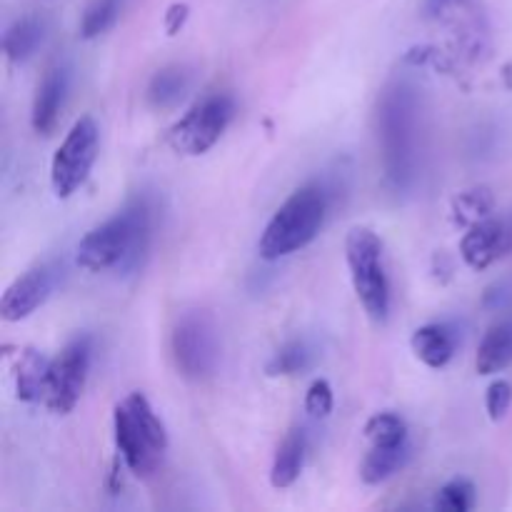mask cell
I'll list each match as a JSON object with an SVG mask.
<instances>
[{
  "mask_svg": "<svg viewBox=\"0 0 512 512\" xmlns=\"http://www.w3.org/2000/svg\"><path fill=\"white\" fill-rule=\"evenodd\" d=\"M235 118V100L228 93H208L175 120L168 130V143L180 155H203L223 138Z\"/></svg>",
  "mask_w": 512,
  "mask_h": 512,
  "instance_id": "5",
  "label": "cell"
},
{
  "mask_svg": "<svg viewBox=\"0 0 512 512\" xmlns=\"http://www.w3.org/2000/svg\"><path fill=\"white\" fill-rule=\"evenodd\" d=\"M190 5L188 3H173L168 10H165V33L178 35L183 30V25L188 23Z\"/></svg>",
  "mask_w": 512,
  "mask_h": 512,
  "instance_id": "29",
  "label": "cell"
},
{
  "mask_svg": "<svg viewBox=\"0 0 512 512\" xmlns=\"http://www.w3.org/2000/svg\"><path fill=\"white\" fill-rule=\"evenodd\" d=\"M45 38V23L35 15H25L18 18L3 35V53L8 63L20 65L35 55V50L43 45Z\"/></svg>",
  "mask_w": 512,
  "mask_h": 512,
  "instance_id": "19",
  "label": "cell"
},
{
  "mask_svg": "<svg viewBox=\"0 0 512 512\" xmlns=\"http://www.w3.org/2000/svg\"><path fill=\"white\" fill-rule=\"evenodd\" d=\"M123 403H125V408L130 410V415H133L135 423H138V428L145 433V438H148L155 448L163 450L165 453V450H168V430H165L163 420L155 415L150 400L145 398L143 393H130Z\"/></svg>",
  "mask_w": 512,
  "mask_h": 512,
  "instance_id": "23",
  "label": "cell"
},
{
  "mask_svg": "<svg viewBox=\"0 0 512 512\" xmlns=\"http://www.w3.org/2000/svg\"><path fill=\"white\" fill-rule=\"evenodd\" d=\"M475 485L468 478H453L435 495V510L440 512H470L475 508Z\"/></svg>",
  "mask_w": 512,
  "mask_h": 512,
  "instance_id": "26",
  "label": "cell"
},
{
  "mask_svg": "<svg viewBox=\"0 0 512 512\" xmlns=\"http://www.w3.org/2000/svg\"><path fill=\"white\" fill-rule=\"evenodd\" d=\"M512 365V320L490 325L475 355V368L480 375H498Z\"/></svg>",
  "mask_w": 512,
  "mask_h": 512,
  "instance_id": "17",
  "label": "cell"
},
{
  "mask_svg": "<svg viewBox=\"0 0 512 512\" xmlns=\"http://www.w3.org/2000/svg\"><path fill=\"white\" fill-rule=\"evenodd\" d=\"M493 210H495V195L488 185H475V188H468L463 190V193L453 195V200H450L453 223L460 225V228H470V225L490 218Z\"/></svg>",
  "mask_w": 512,
  "mask_h": 512,
  "instance_id": "21",
  "label": "cell"
},
{
  "mask_svg": "<svg viewBox=\"0 0 512 512\" xmlns=\"http://www.w3.org/2000/svg\"><path fill=\"white\" fill-rule=\"evenodd\" d=\"M378 130L385 178L395 190H405L413 183L418 163V95L408 83L385 88L378 105Z\"/></svg>",
  "mask_w": 512,
  "mask_h": 512,
  "instance_id": "2",
  "label": "cell"
},
{
  "mask_svg": "<svg viewBox=\"0 0 512 512\" xmlns=\"http://www.w3.org/2000/svg\"><path fill=\"white\" fill-rule=\"evenodd\" d=\"M315 353L308 345V340H290L285 343L273 358L265 365L268 378H290V375H303L313 365Z\"/></svg>",
  "mask_w": 512,
  "mask_h": 512,
  "instance_id": "22",
  "label": "cell"
},
{
  "mask_svg": "<svg viewBox=\"0 0 512 512\" xmlns=\"http://www.w3.org/2000/svg\"><path fill=\"white\" fill-rule=\"evenodd\" d=\"M90 355H93V340L88 335H78L50 360L45 408L58 415L73 413L88 380Z\"/></svg>",
  "mask_w": 512,
  "mask_h": 512,
  "instance_id": "8",
  "label": "cell"
},
{
  "mask_svg": "<svg viewBox=\"0 0 512 512\" xmlns=\"http://www.w3.org/2000/svg\"><path fill=\"white\" fill-rule=\"evenodd\" d=\"M410 458V445H373L360 465V478L365 485H380L393 478Z\"/></svg>",
  "mask_w": 512,
  "mask_h": 512,
  "instance_id": "20",
  "label": "cell"
},
{
  "mask_svg": "<svg viewBox=\"0 0 512 512\" xmlns=\"http://www.w3.org/2000/svg\"><path fill=\"white\" fill-rule=\"evenodd\" d=\"M55 288V273L50 265H35L28 273L15 278L8 285L0 300V318L5 323H20L30 318L45 300L50 298Z\"/></svg>",
  "mask_w": 512,
  "mask_h": 512,
  "instance_id": "11",
  "label": "cell"
},
{
  "mask_svg": "<svg viewBox=\"0 0 512 512\" xmlns=\"http://www.w3.org/2000/svg\"><path fill=\"white\" fill-rule=\"evenodd\" d=\"M100 153V130L90 115H83L73 123L63 143L58 145L50 163V185H53L55 198L65 200L83 188L93 170Z\"/></svg>",
  "mask_w": 512,
  "mask_h": 512,
  "instance_id": "6",
  "label": "cell"
},
{
  "mask_svg": "<svg viewBox=\"0 0 512 512\" xmlns=\"http://www.w3.org/2000/svg\"><path fill=\"white\" fill-rule=\"evenodd\" d=\"M65 95H68V68L60 63L50 65L35 88L33 113H30V125L35 133L43 138L53 135V130L58 128L60 110L65 105Z\"/></svg>",
  "mask_w": 512,
  "mask_h": 512,
  "instance_id": "13",
  "label": "cell"
},
{
  "mask_svg": "<svg viewBox=\"0 0 512 512\" xmlns=\"http://www.w3.org/2000/svg\"><path fill=\"white\" fill-rule=\"evenodd\" d=\"M453 33L458 53L470 63H483L490 55V25L483 0H453Z\"/></svg>",
  "mask_w": 512,
  "mask_h": 512,
  "instance_id": "12",
  "label": "cell"
},
{
  "mask_svg": "<svg viewBox=\"0 0 512 512\" xmlns=\"http://www.w3.org/2000/svg\"><path fill=\"white\" fill-rule=\"evenodd\" d=\"M150 238V208L143 198L130 200L120 213L83 235L75 260L88 273L133 268L140 263Z\"/></svg>",
  "mask_w": 512,
  "mask_h": 512,
  "instance_id": "1",
  "label": "cell"
},
{
  "mask_svg": "<svg viewBox=\"0 0 512 512\" xmlns=\"http://www.w3.org/2000/svg\"><path fill=\"white\" fill-rule=\"evenodd\" d=\"M170 348H173L175 368L183 378L188 380H205L215 373L220 360V343L218 330L210 315L193 310L185 313L183 318L175 323L173 338H170Z\"/></svg>",
  "mask_w": 512,
  "mask_h": 512,
  "instance_id": "7",
  "label": "cell"
},
{
  "mask_svg": "<svg viewBox=\"0 0 512 512\" xmlns=\"http://www.w3.org/2000/svg\"><path fill=\"white\" fill-rule=\"evenodd\" d=\"M410 348L420 363L440 370L453 360L455 350H458V335L448 323H430L415 330L410 338Z\"/></svg>",
  "mask_w": 512,
  "mask_h": 512,
  "instance_id": "15",
  "label": "cell"
},
{
  "mask_svg": "<svg viewBox=\"0 0 512 512\" xmlns=\"http://www.w3.org/2000/svg\"><path fill=\"white\" fill-rule=\"evenodd\" d=\"M15 373V395L20 403L45 405L48 398V375L50 360L35 348H18L13 355Z\"/></svg>",
  "mask_w": 512,
  "mask_h": 512,
  "instance_id": "14",
  "label": "cell"
},
{
  "mask_svg": "<svg viewBox=\"0 0 512 512\" xmlns=\"http://www.w3.org/2000/svg\"><path fill=\"white\" fill-rule=\"evenodd\" d=\"M193 88V70L188 65H165L150 78L148 83V103L158 110L175 108L185 100V95Z\"/></svg>",
  "mask_w": 512,
  "mask_h": 512,
  "instance_id": "16",
  "label": "cell"
},
{
  "mask_svg": "<svg viewBox=\"0 0 512 512\" xmlns=\"http://www.w3.org/2000/svg\"><path fill=\"white\" fill-rule=\"evenodd\" d=\"M512 405V385L508 380L498 378L488 385V393H485V408H488V418L493 423L505 420Z\"/></svg>",
  "mask_w": 512,
  "mask_h": 512,
  "instance_id": "28",
  "label": "cell"
},
{
  "mask_svg": "<svg viewBox=\"0 0 512 512\" xmlns=\"http://www.w3.org/2000/svg\"><path fill=\"white\" fill-rule=\"evenodd\" d=\"M328 208L330 193L323 183H308L295 190L265 225L258 240L260 258L273 263L308 248L318 238Z\"/></svg>",
  "mask_w": 512,
  "mask_h": 512,
  "instance_id": "3",
  "label": "cell"
},
{
  "mask_svg": "<svg viewBox=\"0 0 512 512\" xmlns=\"http://www.w3.org/2000/svg\"><path fill=\"white\" fill-rule=\"evenodd\" d=\"M113 430H115V445H118L120 458L125 460L130 473L140 480H148L158 473L160 460H163V450L155 448L138 423L133 420L130 410L125 403L115 405L113 410Z\"/></svg>",
  "mask_w": 512,
  "mask_h": 512,
  "instance_id": "10",
  "label": "cell"
},
{
  "mask_svg": "<svg viewBox=\"0 0 512 512\" xmlns=\"http://www.w3.org/2000/svg\"><path fill=\"white\" fill-rule=\"evenodd\" d=\"M345 260L360 305L373 323H385L390 315V280L385 270L383 240L375 230L353 228L345 238Z\"/></svg>",
  "mask_w": 512,
  "mask_h": 512,
  "instance_id": "4",
  "label": "cell"
},
{
  "mask_svg": "<svg viewBox=\"0 0 512 512\" xmlns=\"http://www.w3.org/2000/svg\"><path fill=\"white\" fill-rule=\"evenodd\" d=\"M500 80H503L505 90H510L512 93V58L503 65V68H500Z\"/></svg>",
  "mask_w": 512,
  "mask_h": 512,
  "instance_id": "31",
  "label": "cell"
},
{
  "mask_svg": "<svg viewBox=\"0 0 512 512\" xmlns=\"http://www.w3.org/2000/svg\"><path fill=\"white\" fill-rule=\"evenodd\" d=\"M453 5V0H425V15L428 18H440V15H445V10Z\"/></svg>",
  "mask_w": 512,
  "mask_h": 512,
  "instance_id": "30",
  "label": "cell"
},
{
  "mask_svg": "<svg viewBox=\"0 0 512 512\" xmlns=\"http://www.w3.org/2000/svg\"><path fill=\"white\" fill-rule=\"evenodd\" d=\"M370 445H403L408 443V425L395 413H375L363 428Z\"/></svg>",
  "mask_w": 512,
  "mask_h": 512,
  "instance_id": "25",
  "label": "cell"
},
{
  "mask_svg": "<svg viewBox=\"0 0 512 512\" xmlns=\"http://www.w3.org/2000/svg\"><path fill=\"white\" fill-rule=\"evenodd\" d=\"M512 253V218H485L470 225L460 238V258L475 273H483L490 265Z\"/></svg>",
  "mask_w": 512,
  "mask_h": 512,
  "instance_id": "9",
  "label": "cell"
},
{
  "mask_svg": "<svg viewBox=\"0 0 512 512\" xmlns=\"http://www.w3.org/2000/svg\"><path fill=\"white\" fill-rule=\"evenodd\" d=\"M120 8H123V0H90L80 18V38L93 40L108 33L118 23Z\"/></svg>",
  "mask_w": 512,
  "mask_h": 512,
  "instance_id": "24",
  "label": "cell"
},
{
  "mask_svg": "<svg viewBox=\"0 0 512 512\" xmlns=\"http://www.w3.org/2000/svg\"><path fill=\"white\" fill-rule=\"evenodd\" d=\"M335 408V398H333V388H330L328 380L318 378L310 383L308 393H305V410H308L310 418L315 420H325Z\"/></svg>",
  "mask_w": 512,
  "mask_h": 512,
  "instance_id": "27",
  "label": "cell"
},
{
  "mask_svg": "<svg viewBox=\"0 0 512 512\" xmlns=\"http://www.w3.org/2000/svg\"><path fill=\"white\" fill-rule=\"evenodd\" d=\"M305 450H308V438H305L303 430H290L283 443L278 445L273 468H270V485L273 488L285 490L298 483L305 465Z\"/></svg>",
  "mask_w": 512,
  "mask_h": 512,
  "instance_id": "18",
  "label": "cell"
}]
</instances>
